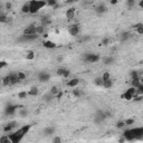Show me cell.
Wrapping results in <instances>:
<instances>
[{
  "mask_svg": "<svg viewBox=\"0 0 143 143\" xmlns=\"http://www.w3.org/2000/svg\"><path fill=\"white\" fill-rule=\"evenodd\" d=\"M131 37V34H130V32H123V34L122 35H121V40H122V41H124V40H127V39H129Z\"/></svg>",
  "mask_w": 143,
  "mask_h": 143,
  "instance_id": "836d02e7",
  "label": "cell"
},
{
  "mask_svg": "<svg viewBox=\"0 0 143 143\" xmlns=\"http://www.w3.org/2000/svg\"><path fill=\"white\" fill-rule=\"evenodd\" d=\"M21 13L23 14H29V2L28 4H24L23 7H21Z\"/></svg>",
  "mask_w": 143,
  "mask_h": 143,
  "instance_id": "f1b7e54d",
  "label": "cell"
},
{
  "mask_svg": "<svg viewBox=\"0 0 143 143\" xmlns=\"http://www.w3.org/2000/svg\"><path fill=\"white\" fill-rule=\"evenodd\" d=\"M139 7H140V8H142V7H143V0H140V2H139Z\"/></svg>",
  "mask_w": 143,
  "mask_h": 143,
  "instance_id": "9f6ffc18",
  "label": "cell"
},
{
  "mask_svg": "<svg viewBox=\"0 0 143 143\" xmlns=\"http://www.w3.org/2000/svg\"><path fill=\"white\" fill-rule=\"evenodd\" d=\"M39 37V35L34 34V35H25L23 34L21 36H19V38L17 39L19 42H28V41H34Z\"/></svg>",
  "mask_w": 143,
  "mask_h": 143,
  "instance_id": "52a82bcc",
  "label": "cell"
},
{
  "mask_svg": "<svg viewBox=\"0 0 143 143\" xmlns=\"http://www.w3.org/2000/svg\"><path fill=\"white\" fill-rule=\"evenodd\" d=\"M142 100H143V95H141V94H135V95L133 96L132 101H134V102H141Z\"/></svg>",
  "mask_w": 143,
  "mask_h": 143,
  "instance_id": "d6a6232c",
  "label": "cell"
},
{
  "mask_svg": "<svg viewBox=\"0 0 143 143\" xmlns=\"http://www.w3.org/2000/svg\"><path fill=\"white\" fill-rule=\"evenodd\" d=\"M103 78L101 77V76H98V77H95L94 78V84L96 85V86H98V87H102L103 86Z\"/></svg>",
  "mask_w": 143,
  "mask_h": 143,
  "instance_id": "603a6c76",
  "label": "cell"
},
{
  "mask_svg": "<svg viewBox=\"0 0 143 143\" xmlns=\"http://www.w3.org/2000/svg\"><path fill=\"white\" fill-rule=\"evenodd\" d=\"M8 21H9V19H8L7 15L4 14L2 11H0V23L1 24H7Z\"/></svg>",
  "mask_w": 143,
  "mask_h": 143,
  "instance_id": "d4e9b609",
  "label": "cell"
},
{
  "mask_svg": "<svg viewBox=\"0 0 143 143\" xmlns=\"http://www.w3.org/2000/svg\"><path fill=\"white\" fill-rule=\"evenodd\" d=\"M17 113H18V115H19L20 117H26V116H28L29 112H28V109H27V108H25L24 106H21V107L18 108Z\"/></svg>",
  "mask_w": 143,
  "mask_h": 143,
  "instance_id": "4fadbf2b",
  "label": "cell"
},
{
  "mask_svg": "<svg viewBox=\"0 0 143 143\" xmlns=\"http://www.w3.org/2000/svg\"><path fill=\"white\" fill-rule=\"evenodd\" d=\"M65 67H59V68H57V71H56V74L58 75V76H60L62 77L63 76V74H64V72H65Z\"/></svg>",
  "mask_w": 143,
  "mask_h": 143,
  "instance_id": "b9f144b4",
  "label": "cell"
},
{
  "mask_svg": "<svg viewBox=\"0 0 143 143\" xmlns=\"http://www.w3.org/2000/svg\"><path fill=\"white\" fill-rule=\"evenodd\" d=\"M109 41H111V40H109V38L104 37L102 39V45H103V46H107V45L109 44Z\"/></svg>",
  "mask_w": 143,
  "mask_h": 143,
  "instance_id": "7dc6e473",
  "label": "cell"
},
{
  "mask_svg": "<svg viewBox=\"0 0 143 143\" xmlns=\"http://www.w3.org/2000/svg\"><path fill=\"white\" fill-rule=\"evenodd\" d=\"M136 1H138V0H126V5H127V7H129V8L135 7Z\"/></svg>",
  "mask_w": 143,
  "mask_h": 143,
  "instance_id": "1f68e13d",
  "label": "cell"
},
{
  "mask_svg": "<svg viewBox=\"0 0 143 143\" xmlns=\"http://www.w3.org/2000/svg\"><path fill=\"white\" fill-rule=\"evenodd\" d=\"M49 24H50V19H49V17H48V16H45V17L41 18V25L44 27L48 26Z\"/></svg>",
  "mask_w": 143,
  "mask_h": 143,
  "instance_id": "484cf974",
  "label": "cell"
},
{
  "mask_svg": "<svg viewBox=\"0 0 143 143\" xmlns=\"http://www.w3.org/2000/svg\"><path fill=\"white\" fill-rule=\"evenodd\" d=\"M111 4H112V5H115V4H117V0H111Z\"/></svg>",
  "mask_w": 143,
  "mask_h": 143,
  "instance_id": "680465c9",
  "label": "cell"
},
{
  "mask_svg": "<svg viewBox=\"0 0 143 143\" xmlns=\"http://www.w3.org/2000/svg\"><path fill=\"white\" fill-rule=\"evenodd\" d=\"M46 0H31L29 2V14H37L40 9L46 7Z\"/></svg>",
  "mask_w": 143,
  "mask_h": 143,
  "instance_id": "7a4b0ae2",
  "label": "cell"
},
{
  "mask_svg": "<svg viewBox=\"0 0 143 143\" xmlns=\"http://www.w3.org/2000/svg\"><path fill=\"white\" fill-rule=\"evenodd\" d=\"M72 1H73V2H78L80 0H72Z\"/></svg>",
  "mask_w": 143,
  "mask_h": 143,
  "instance_id": "91938a15",
  "label": "cell"
},
{
  "mask_svg": "<svg viewBox=\"0 0 143 143\" xmlns=\"http://www.w3.org/2000/svg\"><path fill=\"white\" fill-rule=\"evenodd\" d=\"M134 118H126V120H124V123H125V126L126 125H133L134 124Z\"/></svg>",
  "mask_w": 143,
  "mask_h": 143,
  "instance_id": "8d00e7d4",
  "label": "cell"
},
{
  "mask_svg": "<svg viewBox=\"0 0 143 143\" xmlns=\"http://www.w3.org/2000/svg\"><path fill=\"white\" fill-rule=\"evenodd\" d=\"M46 5L49 7H55L57 5V0H46Z\"/></svg>",
  "mask_w": 143,
  "mask_h": 143,
  "instance_id": "d590c367",
  "label": "cell"
},
{
  "mask_svg": "<svg viewBox=\"0 0 143 143\" xmlns=\"http://www.w3.org/2000/svg\"><path fill=\"white\" fill-rule=\"evenodd\" d=\"M121 98L124 100V101H127V102H130V101H132V98H133V95L132 94H130L129 92H125V93H123L122 94V96H121Z\"/></svg>",
  "mask_w": 143,
  "mask_h": 143,
  "instance_id": "44dd1931",
  "label": "cell"
},
{
  "mask_svg": "<svg viewBox=\"0 0 143 143\" xmlns=\"http://www.w3.org/2000/svg\"><path fill=\"white\" fill-rule=\"evenodd\" d=\"M75 17V8H69L66 10V18H67L68 20H71L73 19V18Z\"/></svg>",
  "mask_w": 143,
  "mask_h": 143,
  "instance_id": "ac0fdd59",
  "label": "cell"
},
{
  "mask_svg": "<svg viewBox=\"0 0 143 143\" xmlns=\"http://www.w3.org/2000/svg\"><path fill=\"white\" fill-rule=\"evenodd\" d=\"M142 84V81H141V77H135V78H131V86H133V87H138L139 85H141Z\"/></svg>",
  "mask_w": 143,
  "mask_h": 143,
  "instance_id": "2e32d148",
  "label": "cell"
},
{
  "mask_svg": "<svg viewBox=\"0 0 143 143\" xmlns=\"http://www.w3.org/2000/svg\"><path fill=\"white\" fill-rule=\"evenodd\" d=\"M136 32H138L139 35H143V25H141V26H139L138 28H135L134 29Z\"/></svg>",
  "mask_w": 143,
  "mask_h": 143,
  "instance_id": "c3c4849f",
  "label": "cell"
},
{
  "mask_svg": "<svg viewBox=\"0 0 143 143\" xmlns=\"http://www.w3.org/2000/svg\"><path fill=\"white\" fill-rule=\"evenodd\" d=\"M42 46L47 49H54V48H56V44L51 40H45L42 42Z\"/></svg>",
  "mask_w": 143,
  "mask_h": 143,
  "instance_id": "5bb4252c",
  "label": "cell"
},
{
  "mask_svg": "<svg viewBox=\"0 0 143 143\" xmlns=\"http://www.w3.org/2000/svg\"><path fill=\"white\" fill-rule=\"evenodd\" d=\"M38 81L41 83H47L50 81V74L47 72H40L38 74Z\"/></svg>",
  "mask_w": 143,
  "mask_h": 143,
  "instance_id": "9c48e42d",
  "label": "cell"
},
{
  "mask_svg": "<svg viewBox=\"0 0 143 143\" xmlns=\"http://www.w3.org/2000/svg\"><path fill=\"white\" fill-rule=\"evenodd\" d=\"M106 11H107V7H106L104 4L97 6V8H96V14L97 15H103V14H105Z\"/></svg>",
  "mask_w": 143,
  "mask_h": 143,
  "instance_id": "9a60e30c",
  "label": "cell"
},
{
  "mask_svg": "<svg viewBox=\"0 0 143 143\" xmlns=\"http://www.w3.org/2000/svg\"><path fill=\"white\" fill-rule=\"evenodd\" d=\"M81 31V28H80V25L78 24H72L71 26L68 27V32L71 36H77L78 34H80Z\"/></svg>",
  "mask_w": 143,
  "mask_h": 143,
  "instance_id": "ba28073f",
  "label": "cell"
},
{
  "mask_svg": "<svg viewBox=\"0 0 143 143\" xmlns=\"http://www.w3.org/2000/svg\"><path fill=\"white\" fill-rule=\"evenodd\" d=\"M73 95H74L75 97H81L82 93H81V90H73Z\"/></svg>",
  "mask_w": 143,
  "mask_h": 143,
  "instance_id": "ee69618b",
  "label": "cell"
},
{
  "mask_svg": "<svg viewBox=\"0 0 143 143\" xmlns=\"http://www.w3.org/2000/svg\"><path fill=\"white\" fill-rule=\"evenodd\" d=\"M28 95H30V96H36V95H38V89H37L36 86L30 87V90L28 91Z\"/></svg>",
  "mask_w": 143,
  "mask_h": 143,
  "instance_id": "cb8c5ba5",
  "label": "cell"
},
{
  "mask_svg": "<svg viewBox=\"0 0 143 143\" xmlns=\"http://www.w3.org/2000/svg\"><path fill=\"white\" fill-rule=\"evenodd\" d=\"M23 34H25V35H34V34H36V25L35 24H31V25L27 26L26 28L24 29Z\"/></svg>",
  "mask_w": 143,
  "mask_h": 143,
  "instance_id": "8fae6325",
  "label": "cell"
},
{
  "mask_svg": "<svg viewBox=\"0 0 143 143\" xmlns=\"http://www.w3.org/2000/svg\"><path fill=\"white\" fill-rule=\"evenodd\" d=\"M5 9H7V10H11V9H13V4H11V2H6L5 4Z\"/></svg>",
  "mask_w": 143,
  "mask_h": 143,
  "instance_id": "f907efd6",
  "label": "cell"
},
{
  "mask_svg": "<svg viewBox=\"0 0 143 143\" xmlns=\"http://www.w3.org/2000/svg\"><path fill=\"white\" fill-rule=\"evenodd\" d=\"M82 59H83V62H85V63L94 64V63H97L100 60V56L97 54H94V53H84Z\"/></svg>",
  "mask_w": 143,
  "mask_h": 143,
  "instance_id": "5b68a950",
  "label": "cell"
},
{
  "mask_svg": "<svg viewBox=\"0 0 143 143\" xmlns=\"http://www.w3.org/2000/svg\"><path fill=\"white\" fill-rule=\"evenodd\" d=\"M69 76H71V71L66 68V69H65V72H64V74H63V76H62V77H63V78H68Z\"/></svg>",
  "mask_w": 143,
  "mask_h": 143,
  "instance_id": "f6af8a7d",
  "label": "cell"
},
{
  "mask_svg": "<svg viewBox=\"0 0 143 143\" xmlns=\"http://www.w3.org/2000/svg\"><path fill=\"white\" fill-rule=\"evenodd\" d=\"M10 140H9V136L8 135H4L0 138V143H9Z\"/></svg>",
  "mask_w": 143,
  "mask_h": 143,
  "instance_id": "74e56055",
  "label": "cell"
},
{
  "mask_svg": "<svg viewBox=\"0 0 143 143\" xmlns=\"http://www.w3.org/2000/svg\"><path fill=\"white\" fill-rule=\"evenodd\" d=\"M7 66H8V63L7 62H5V60H0V69L7 67Z\"/></svg>",
  "mask_w": 143,
  "mask_h": 143,
  "instance_id": "816d5d0a",
  "label": "cell"
},
{
  "mask_svg": "<svg viewBox=\"0 0 143 143\" xmlns=\"http://www.w3.org/2000/svg\"><path fill=\"white\" fill-rule=\"evenodd\" d=\"M53 142L54 143H60L62 142V139H60L59 136H55V138L53 139Z\"/></svg>",
  "mask_w": 143,
  "mask_h": 143,
  "instance_id": "f5cc1de1",
  "label": "cell"
},
{
  "mask_svg": "<svg viewBox=\"0 0 143 143\" xmlns=\"http://www.w3.org/2000/svg\"><path fill=\"white\" fill-rule=\"evenodd\" d=\"M95 116L100 117V118H101V120H103V121H105V120H106V116H105V111H103V109H98V111L96 112Z\"/></svg>",
  "mask_w": 143,
  "mask_h": 143,
  "instance_id": "7402d4cb",
  "label": "cell"
},
{
  "mask_svg": "<svg viewBox=\"0 0 143 143\" xmlns=\"http://www.w3.org/2000/svg\"><path fill=\"white\" fill-rule=\"evenodd\" d=\"M19 80H18L17 73H10L7 76H5L2 78V84L4 86H13V85H16L17 83H19Z\"/></svg>",
  "mask_w": 143,
  "mask_h": 143,
  "instance_id": "3957f363",
  "label": "cell"
},
{
  "mask_svg": "<svg viewBox=\"0 0 143 143\" xmlns=\"http://www.w3.org/2000/svg\"><path fill=\"white\" fill-rule=\"evenodd\" d=\"M55 131H56V129H55V126H47L44 129V134L49 136V135H53L55 133Z\"/></svg>",
  "mask_w": 143,
  "mask_h": 143,
  "instance_id": "e0dca14e",
  "label": "cell"
},
{
  "mask_svg": "<svg viewBox=\"0 0 143 143\" xmlns=\"http://www.w3.org/2000/svg\"><path fill=\"white\" fill-rule=\"evenodd\" d=\"M31 129V124H27V125H24L19 127L18 130H16L14 133H10L8 134L9 140H10L11 143H19L21 140L25 138V135L29 132V130Z\"/></svg>",
  "mask_w": 143,
  "mask_h": 143,
  "instance_id": "6da1fadb",
  "label": "cell"
},
{
  "mask_svg": "<svg viewBox=\"0 0 143 143\" xmlns=\"http://www.w3.org/2000/svg\"><path fill=\"white\" fill-rule=\"evenodd\" d=\"M59 91H60V90H59L57 86H53V87H51V90H50V92H49V93H50L51 95H53V96L55 97V96L57 95V93H58Z\"/></svg>",
  "mask_w": 143,
  "mask_h": 143,
  "instance_id": "4dcf8cb0",
  "label": "cell"
},
{
  "mask_svg": "<svg viewBox=\"0 0 143 143\" xmlns=\"http://www.w3.org/2000/svg\"><path fill=\"white\" fill-rule=\"evenodd\" d=\"M85 1H91V0H85Z\"/></svg>",
  "mask_w": 143,
  "mask_h": 143,
  "instance_id": "94428289",
  "label": "cell"
},
{
  "mask_svg": "<svg viewBox=\"0 0 143 143\" xmlns=\"http://www.w3.org/2000/svg\"><path fill=\"white\" fill-rule=\"evenodd\" d=\"M45 32V27L40 25V26H36V34L37 35H42Z\"/></svg>",
  "mask_w": 143,
  "mask_h": 143,
  "instance_id": "83f0119b",
  "label": "cell"
},
{
  "mask_svg": "<svg viewBox=\"0 0 143 143\" xmlns=\"http://www.w3.org/2000/svg\"><path fill=\"white\" fill-rule=\"evenodd\" d=\"M63 95H64V94H63V92H62V91H59V92L57 93V95L55 96V98H57V100H60V98H62V97H63Z\"/></svg>",
  "mask_w": 143,
  "mask_h": 143,
  "instance_id": "db71d44e",
  "label": "cell"
},
{
  "mask_svg": "<svg viewBox=\"0 0 143 143\" xmlns=\"http://www.w3.org/2000/svg\"><path fill=\"white\" fill-rule=\"evenodd\" d=\"M53 98H55V97L51 95L50 93H48V94H46V95L44 96V101H46V102H50Z\"/></svg>",
  "mask_w": 143,
  "mask_h": 143,
  "instance_id": "ab89813d",
  "label": "cell"
},
{
  "mask_svg": "<svg viewBox=\"0 0 143 143\" xmlns=\"http://www.w3.org/2000/svg\"><path fill=\"white\" fill-rule=\"evenodd\" d=\"M17 76H18V80H19L20 82L26 80V74L24 72H17Z\"/></svg>",
  "mask_w": 143,
  "mask_h": 143,
  "instance_id": "e575fe53",
  "label": "cell"
},
{
  "mask_svg": "<svg viewBox=\"0 0 143 143\" xmlns=\"http://www.w3.org/2000/svg\"><path fill=\"white\" fill-rule=\"evenodd\" d=\"M2 9H5V5H2L1 2H0V11H1Z\"/></svg>",
  "mask_w": 143,
  "mask_h": 143,
  "instance_id": "6f0895ef",
  "label": "cell"
},
{
  "mask_svg": "<svg viewBox=\"0 0 143 143\" xmlns=\"http://www.w3.org/2000/svg\"><path fill=\"white\" fill-rule=\"evenodd\" d=\"M124 135H132L135 140H142L143 139V129L142 127H135V129H129L123 132Z\"/></svg>",
  "mask_w": 143,
  "mask_h": 143,
  "instance_id": "277c9868",
  "label": "cell"
},
{
  "mask_svg": "<svg viewBox=\"0 0 143 143\" xmlns=\"http://www.w3.org/2000/svg\"><path fill=\"white\" fill-rule=\"evenodd\" d=\"M126 92H129L130 94H132V95L134 96L135 94H136V89H135V87H133V86H131L130 89H127V90H126Z\"/></svg>",
  "mask_w": 143,
  "mask_h": 143,
  "instance_id": "7bdbcfd3",
  "label": "cell"
},
{
  "mask_svg": "<svg viewBox=\"0 0 143 143\" xmlns=\"http://www.w3.org/2000/svg\"><path fill=\"white\" fill-rule=\"evenodd\" d=\"M35 58V53L32 50H28L26 54V59L27 60H32Z\"/></svg>",
  "mask_w": 143,
  "mask_h": 143,
  "instance_id": "4316f807",
  "label": "cell"
},
{
  "mask_svg": "<svg viewBox=\"0 0 143 143\" xmlns=\"http://www.w3.org/2000/svg\"><path fill=\"white\" fill-rule=\"evenodd\" d=\"M103 63H104L105 65H113V64L115 63V58L113 56H107L103 59Z\"/></svg>",
  "mask_w": 143,
  "mask_h": 143,
  "instance_id": "d6986e66",
  "label": "cell"
},
{
  "mask_svg": "<svg viewBox=\"0 0 143 143\" xmlns=\"http://www.w3.org/2000/svg\"><path fill=\"white\" fill-rule=\"evenodd\" d=\"M21 107V105H16V104H7L5 107V111L4 113L6 116H13L17 113L18 108Z\"/></svg>",
  "mask_w": 143,
  "mask_h": 143,
  "instance_id": "8992f818",
  "label": "cell"
},
{
  "mask_svg": "<svg viewBox=\"0 0 143 143\" xmlns=\"http://www.w3.org/2000/svg\"><path fill=\"white\" fill-rule=\"evenodd\" d=\"M103 122H104V121H103V120H101V118H100V117H97V116H94V123H95V124H98V125H100V124H102Z\"/></svg>",
  "mask_w": 143,
  "mask_h": 143,
  "instance_id": "681fc988",
  "label": "cell"
},
{
  "mask_svg": "<svg viewBox=\"0 0 143 143\" xmlns=\"http://www.w3.org/2000/svg\"><path fill=\"white\" fill-rule=\"evenodd\" d=\"M27 96H28V92L27 91H21V92L18 93V98H20V100L26 98Z\"/></svg>",
  "mask_w": 143,
  "mask_h": 143,
  "instance_id": "f546056e",
  "label": "cell"
},
{
  "mask_svg": "<svg viewBox=\"0 0 143 143\" xmlns=\"http://www.w3.org/2000/svg\"><path fill=\"white\" fill-rule=\"evenodd\" d=\"M116 127L117 129H123V127H125V123H124V121L123 120L117 121L116 122Z\"/></svg>",
  "mask_w": 143,
  "mask_h": 143,
  "instance_id": "60d3db41",
  "label": "cell"
},
{
  "mask_svg": "<svg viewBox=\"0 0 143 143\" xmlns=\"http://www.w3.org/2000/svg\"><path fill=\"white\" fill-rule=\"evenodd\" d=\"M103 78V81H106V80H109L111 78V74H109V72H104L103 73V75L101 76Z\"/></svg>",
  "mask_w": 143,
  "mask_h": 143,
  "instance_id": "f35d334b",
  "label": "cell"
},
{
  "mask_svg": "<svg viewBox=\"0 0 143 143\" xmlns=\"http://www.w3.org/2000/svg\"><path fill=\"white\" fill-rule=\"evenodd\" d=\"M78 84H80V78H77V77H74V78H72V80H69L67 82V86L68 87H72V89H75V87H77Z\"/></svg>",
  "mask_w": 143,
  "mask_h": 143,
  "instance_id": "7c38bea8",
  "label": "cell"
},
{
  "mask_svg": "<svg viewBox=\"0 0 143 143\" xmlns=\"http://www.w3.org/2000/svg\"><path fill=\"white\" fill-rule=\"evenodd\" d=\"M102 87H104V89H106V90L112 89V87H113V82H112L111 78L103 82V86H102Z\"/></svg>",
  "mask_w": 143,
  "mask_h": 143,
  "instance_id": "ffe728a7",
  "label": "cell"
},
{
  "mask_svg": "<svg viewBox=\"0 0 143 143\" xmlns=\"http://www.w3.org/2000/svg\"><path fill=\"white\" fill-rule=\"evenodd\" d=\"M130 76H131V78L139 77V72H138V71H131V73H130Z\"/></svg>",
  "mask_w": 143,
  "mask_h": 143,
  "instance_id": "bcb514c9",
  "label": "cell"
},
{
  "mask_svg": "<svg viewBox=\"0 0 143 143\" xmlns=\"http://www.w3.org/2000/svg\"><path fill=\"white\" fill-rule=\"evenodd\" d=\"M63 56H58V57H57V62H63Z\"/></svg>",
  "mask_w": 143,
  "mask_h": 143,
  "instance_id": "11a10c76",
  "label": "cell"
},
{
  "mask_svg": "<svg viewBox=\"0 0 143 143\" xmlns=\"http://www.w3.org/2000/svg\"><path fill=\"white\" fill-rule=\"evenodd\" d=\"M17 121H11V122H9V123H7L6 125L4 126V132L5 133H8V132H11L15 127L17 126Z\"/></svg>",
  "mask_w": 143,
  "mask_h": 143,
  "instance_id": "30bf717a",
  "label": "cell"
}]
</instances>
